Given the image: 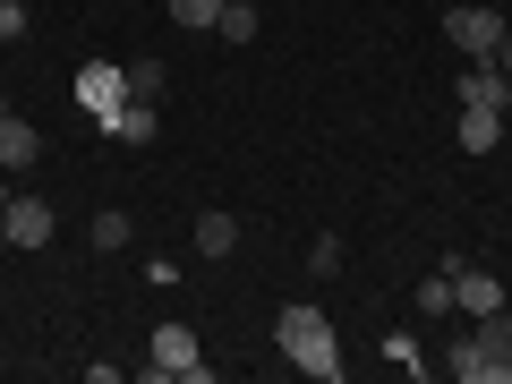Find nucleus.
Returning a JSON list of instances; mask_svg holds the SVG:
<instances>
[{"label":"nucleus","mask_w":512,"mask_h":384,"mask_svg":"<svg viewBox=\"0 0 512 384\" xmlns=\"http://www.w3.org/2000/svg\"><path fill=\"white\" fill-rule=\"evenodd\" d=\"M274 350L299 367V376H316V384L342 376V333L325 325V308H316V299H291V308L274 316Z\"/></svg>","instance_id":"nucleus-1"},{"label":"nucleus","mask_w":512,"mask_h":384,"mask_svg":"<svg viewBox=\"0 0 512 384\" xmlns=\"http://www.w3.org/2000/svg\"><path fill=\"white\" fill-rule=\"evenodd\" d=\"M146 376H154V384H205V376H214V359L197 350V333H188V325H154Z\"/></svg>","instance_id":"nucleus-2"},{"label":"nucleus","mask_w":512,"mask_h":384,"mask_svg":"<svg viewBox=\"0 0 512 384\" xmlns=\"http://www.w3.org/2000/svg\"><path fill=\"white\" fill-rule=\"evenodd\" d=\"M504 9H478V0H470V9H453V18H444V35H453V52L461 60H487L495 52V43H504Z\"/></svg>","instance_id":"nucleus-3"},{"label":"nucleus","mask_w":512,"mask_h":384,"mask_svg":"<svg viewBox=\"0 0 512 384\" xmlns=\"http://www.w3.org/2000/svg\"><path fill=\"white\" fill-rule=\"evenodd\" d=\"M77 103H86V120L103 128L111 111L128 103V69H111V60H86V69H77Z\"/></svg>","instance_id":"nucleus-4"},{"label":"nucleus","mask_w":512,"mask_h":384,"mask_svg":"<svg viewBox=\"0 0 512 384\" xmlns=\"http://www.w3.org/2000/svg\"><path fill=\"white\" fill-rule=\"evenodd\" d=\"M103 137L111 146H154V137H163V103H137V94H128V103L103 120Z\"/></svg>","instance_id":"nucleus-5"},{"label":"nucleus","mask_w":512,"mask_h":384,"mask_svg":"<svg viewBox=\"0 0 512 384\" xmlns=\"http://www.w3.org/2000/svg\"><path fill=\"white\" fill-rule=\"evenodd\" d=\"M504 291H512V282H495L487 265H461V274H453V308L461 316H495V308H504Z\"/></svg>","instance_id":"nucleus-6"},{"label":"nucleus","mask_w":512,"mask_h":384,"mask_svg":"<svg viewBox=\"0 0 512 384\" xmlns=\"http://www.w3.org/2000/svg\"><path fill=\"white\" fill-rule=\"evenodd\" d=\"M444 376L453 384H504V367H495V350L478 342V333H461V342L444 350Z\"/></svg>","instance_id":"nucleus-7"},{"label":"nucleus","mask_w":512,"mask_h":384,"mask_svg":"<svg viewBox=\"0 0 512 384\" xmlns=\"http://www.w3.org/2000/svg\"><path fill=\"white\" fill-rule=\"evenodd\" d=\"M35 163H43V128L9 111V120H0V171L18 180V171H35Z\"/></svg>","instance_id":"nucleus-8"},{"label":"nucleus","mask_w":512,"mask_h":384,"mask_svg":"<svg viewBox=\"0 0 512 384\" xmlns=\"http://www.w3.org/2000/svg\"><path fill=\"white\" fill-rule=\"evenodd\" d=\"M9 248H52V205L43 197H9Z\"/></svg>","instance_id":"nucleus-9"},{"label":"nucleus","mask_w":512,"mask_h":384,"mask_svg":"<svg viewBox=\"0 0 512 384\" xmlns=\"http://www.w3.org/2000/svg\"><path fill=\"white\" fill-rule=\"evenodd\" d=\"M461 103H478V111H512V77L495 69V60H470V69H461Z\"/></svg>","instance_id":"nucleus-10"},{"label":"nucleus","mask_w":512,"mask_h":384,"mask_svg":"<svg viewBox=\"0 0 512 384\" xmlns=\"http://www.w3.org/2000/svg\"><path fill=\"white\" fill-rule=\"evenodd\" d=\"M188 248H197V256H214V265H222V256L239 248V214H222V205H214V214H197V231H188Z\"/></svg>","instance_id":"nucleus-11"},{"label":"nucleus","mask_w":512,"mask_h":384,"mask_svg":"<svg viewBox=\"0 0 512 384\" xmlns=\"http://www.w3.org/2000/svg\"><path fill=\"white\" fill-rule=\"evenodd\" d=\"M495 137H504V111L461 103V154H495Z\"/></svg>","instance_id":"nucleus-12"},{"label":"nucleus","mask_w":512,"mask_h":384,"mask_svg":"<svg viewBox=\"0 0 512 384\" xmlns=\"http://www.w3.org/2000/svg\"><path fill=\"white\" fill-rule=\"evenodd\" d=\"M86 239H94V248H103V256H120V248H128V239H137V222H128V214H120V205H103V214H94V222H86Z\"/></svg>","instance_id":"nucleus-13"},{"label":"nucleus","mask_w":512,"mask_h":384,"mask_svg":"<svg viewBox=\"0 0 512 384\" xmlns=\"http://www.w3.org/2000/svg\"><path fill=\"white\" fill-rule=\"evenodd\" d=\"M128 94H137V103H163V94H171V69H163V60H128Z\"/></svg>","instance_id":"nucleus-14"},{"label":"nucleus","mask_w":512,"mask_h":384,"mask_svg":"<svg viewBox=\"0 0 512 384\" xmlns=\"http://www.w3.org/2000/svg\"><path fill=\"white\" fill-rule=\"evenodd\" d=\"M214 35H222V43H256V0H222Z\"/></svg>","instance_id":"nucleus-15"},{"label":"nucleus","mask_w":512,"mask_h":384,"mask_svg":"<svg viewBox=\"0 0 512 384\" xmlns=\"http://www.w3.org/2000/svg\"><path fill=\"white\" fill-rule=\"evenodd\" d=\"M410 308H419V316H453V274L436 265V274H427L419 291H410Z\"/></svg>","instance_id":"nucleus-16"},{"label":"nucleus","mask_w":512,"mask_h":384,"mask_svg":"<svg viewBox=\"0 0 512 384\" xmlns=\"http://www.w3.org/2000/svg\"><path fill=\"white\" fill-rule=\"evenodd\" d=\"M470 333H478V342L495 350V367L512 359V308H495V316H470Z\"/></svg>","instance_id":"nucleus-17"},{"label":"nucleus","mask_w":512,"mask_h":384,"mask_svg":"<svg viewBox=\"0 0 512 384\" xmlns=\"http://www.w3.org/2000/svg\"><path fill=\"white\" fill-rule=\"evenodd\" d=\"M384 359H393V367H410V376H427V359H419V333H384Z\"/></svg>","instance_id":"nucleus-18"},{"label":"nucleus","mask_w":512,"mask_h":384,"mask_svg":"<svg viewBox=\"0 0 512 384\" xmlns=\"http://www.w3.org/2000/svg\"><path fill=\"white\" fill-rule=\"evenodd\" d=\"M163 18H180V26H214V18H222V0H163Z\"/></svg>","instance_id":"nucleus-19"},{"label":"nucleus","mask_w":512,"mask_h":384,"mask_svg":"<svg viewBox=\"0 0 512 384\" xmlns=\"http://www.w3.org/2000/svg\"><path fill=\"white\" fill-rule=\"evenodd\" d=\"M308 265H316V274H342V231H325V239H316V248H308Z\"/></svg>","instance_id":"nucleus-20"},{"label":"nucleus","mask_w":512,"mask_h":384,"mask_svg":"<svg viewBox=\"0 0 512 384\" xmlns=\"http://www.w3.org/2000/svg\"><path fill=\"white\" fill-rule=\"evenodd\" d=\"M26 35V0H0V43H18Z\"/></svg>","instance_id":"nucleus-21"},{"label":"nucleus","mask_w":512,"mask_h":384,"mask_svg":"<svg viewBox=\"0 0 512 384\" xmlns=\"http://www.w3.org/2000/svg\"><path fill=\"white\" fill-rule=\"evenodd\" d=\"M487 60H495V69H504V77H512V26H504V43H495Z\"/></svg>","instance_id":"nucleus-22"},{"label":"nucleus","mask_w":512,"mask_h":384,"mask_svg":"<svg viewBox=\"0 0 512 384\" xmlns=\"http://www.w3.org/2000/svg\"><path fill=\"white\" fill-rule=\"evenodd\" d=\"M9 197H18V188H9V171H0V222H9Z\"/></svg>","instance_id":"nucleus-23"},{"label":"nucleus","mask_w":512,"mask_h":384,"mask_svg":"<svg viewBox=\"0 0 512 384\" xmlns=\"http://www.w3.org/2000/svg\"><path fill=\"white\" fill-rule=\"evenodd\" d=\"M0 248H9V222H0Z\"/></svg>","instance_id":"nucleus-24"},{"label":"nucleus","mask_w":512,"mask_h":384,"mask_svg":"<svg viewBox=\"0 0 512 384\" xmlns=\"http://www.w3.org/2000/svg\"><path fill=\"white\" fill-rule=\"evenodd\" d=\"M0 120H9V94H0Z\"/></svg>","instance_id":"nucleus-25"}]
</instances>
